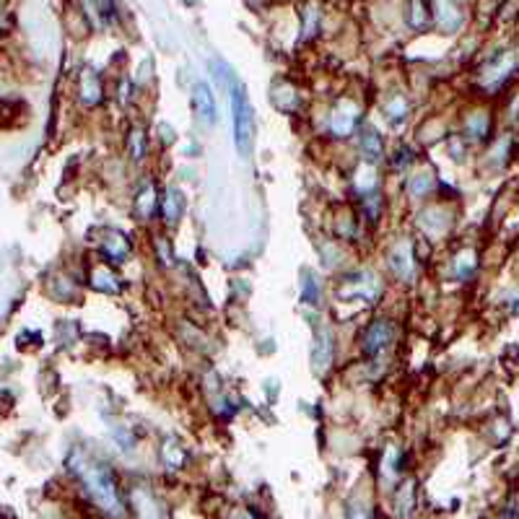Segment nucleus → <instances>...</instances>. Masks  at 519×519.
Here are the masks:
<instances>
[{
  "label": "nucleus",
  "instance_id": "nucleus-1",
  "mask_svg": "<svg viewBox=\"0 0 519 519\" xmlns=\"http://www.w3.org/2000/svg\"><path fill=\"white\" fill-rule=\"evenodd\" d=\"M73 470L81 478V483L86 486V491L91 493V498L99 504L101 511H107L109 517H122V501L117 493V480L109 473V467L91 462L86 454L78 452L73 457Z\"/></svg>",
  "mask_w": 519,
  "mask_h": 519
},
{
  "label": "nucleus",
  "instance_id": "nucleus-2",
  "mask_svg": "<svg viewBox=\"0 0 519 519\" xmlns=\"http://www.w3.org/2000/svg\"><path fill=\"white\" fill-rule=\"evenodd\" d=\"M231 119H234V143H237V151L242 156H247L252 151V141H255V119H252V107H249V99L244 94V86L234 81L231 86Z\"/></svg>",
  "mask_w": 519,
  "mask_h": 519
},
{
  "label": "nucleus",
  "instance_id": "nucleus-3",
  "mask_svg": "<svg viewBox=\"0 0 519 519\" xmlns=\"http://www.w3.org/2000/svg\"><path fill=\"white\" fill-rule=\"evenodd\" d=\"M392 343V324L387 320H377L366 327V333L361 337V346H364V353L369 358L379 356L382 351H387V346Z\"/></svg>",
  "mask_w": 519,
  "mask_h": 519
},
{
  "label": "nucleus",
  "instance_id": "nucleus-4",
  "mask_svg": "<svg viewBox=\"0 0 519 519\" xmlns=\"http://www.w3.org/2000/svg\"><path fill=\"white\" fill-rule=\"evenodd\" d=\"M193 99H195V112H197V117L203 119L206 125H213V122H216V97H213L210 86H208V84H197Z\"/></svg>",
  "mask_w": 519,
  "mask_h": 519
},
{
  "label": "nucleus",
  "instance_id": "nucleus-5",
  "mask_svg": "<svg viewBox=\"0 0 519 519\" xmlns=\"http://www.w3.org/2000/svg\"><path fill=\"white\" fill-rule=\"evenodd\" d=\"M358 148L364 153L366 161H379L382 153H384V143H382V135H379L374 128H364L361 130V138H358Z\"/></svg>",
  "mask_w": 519,
  "mask_h": 519
},
{
  "label": "nucleus",
  "instance_id": "nucleus-6",
  "mask_svg": "<svg viewBox=\"0 0 519 519\" xmlns=\"http://www.w3.org/2000/svg\"><path fill=\"white\" fill-rule=\"evenodd\" d=\"M389 268L398 273L402 281H408V278H411V275H413V257H411V249H408V244L392 249V255H389Z\"/></svg>",
  "mask_w": 519,
  "mask_h": 519
},
{
  "label": "nucleus",
  "instance_id": "nucleus-7",
  "mask_svg": "<svg viewBox=\"0 0 519 519\" xmlns=\"http://www.w3.org/2000/svg\"><path fill=\"white\" fill-rule=\"evenodd\" d=\"M353 128H356V112L353 109H337L335 115L330 117V130H333V135H337V138L351 135Z\"/></svg>",
  "mask_w": 519,
  "mask_h": 519
},
{
  "label": "nucleus",
  "instance_id": "nucleus-8",
  "mask_svg": "<svg viewBox=\"0 0 519 519\" xmlns=\"http://www.w3.org/2000/svg\"><path fill=\"white\" fill-rule=\"evenodd\" d=\"M156 208H159V197H156V190H153L151 184H148V187H146V190L138 195L135 210H138V216H141L143 221H148V218L156 213Z\"/></svg>",
  "mask_w": 519,
  "mask_h": 519
},
{
  "label": "nucleus",
  "instance_id": "nucleus-9",
  "mask_svg": "<svg viewBox=\"0 0 519 519\" xmlns=\"http://www.w3.org/2000/svg\"><path fill=\"white\" fill-rule=\"evenodd\" d=\"M81 99H84L86 104H99V101H101V86H99L97 76H94L91 70H86V73L81 76Z\"/></svg>",
  "mask_w": 519,
  "mask_h": 519
},
{
  "label": "nucleus",
  "instance_id": "nucleus-10",
  "mask_svg": "<svg viewBox=\"0 0 519 519\" xmlns=\"http://www.w3.org/2000/svg\"><path fill=\"white\" fill-rule=\"evenodd\" d=\"M91 283H94V288L107 291V293H115L119 288L117 275H115L112 271H107V268H97V271L91 273Z\"/></svg>",
  "mask_w": 519,
  "mask_h": 519
},
{
  "label": "nucleus",
  "instance_id": "nucleus-11",
  "mask_svg": "<svg viewBox=\"0 0 519 519\" xmlns=\"http://www.w3.org/2000/svg\"><path fill=\"white\" fill-rule=\"evenodd\" d=\"M182 195L177 193V190H169L166 193V197H164V218L169 221V224H174L177 218H179V213H182V200H179Z\"/></svg>",
  "mask_w": 519,
  "mask_h": 519
},
{
  "label": "nucleus",
  "instance_id": "nucleus-12",
  "mask_svg": "<svg viewBox=\"0 0 519 519\" xmlns=\"http://www.w3.org/2000/svg\"><path fill=\"white\" fill-rule=\"evenodd\" d=\"M135 504H138V517L141 519H161L156 501L148 493H135Z\"/></svg>",
  "mask_w": 519,
  "mask_h": 519
},
{
  "label": "nucleus",
  "instance_id": "nucleus-13",
  "mask_svg": "<svg viewBox=\"0 0 519 519\" xmlns=\"http://www.w3.org/2000/svg\"><path fill=\"white\" fill-rule=\"evenodd\" d=\"M304 278L306 281H302V299L306 304H317L320 302V283H317V278L309 271L304 273Z\"/></svg>",
  "mask_w": 519,
  "mask_h": 519
},
{
  "label": "nucleus",
  "instance_id": "nucleus-14",
  "mask_svg": "<svg viewBox=\"0 0 519 519\" xmlns=\"http://www.w3.org/2000/svg\"><path fill=\"white\" fill-rule=\"evenodd\" d=\"M467 135L476 138V141H483L488 135V117L486 115H473L467 119Z\"/></svg>",
  "mask_w": 519,
  "mask_h": 519
},
{
  "label": "nucleus",
  "instance_id": "nucleus-15",
  "mask_svg": "<svg viewBox=\"0 0 519 519\" xmlns=\"http://www.w3.org/2000/svg\"><path fill=\"white\" fill-rule=\"evenodd\" d=\"M473 271H476V255H473V252H462L460 257L454 260V273H457V278H470Z\"/></svg>",
  "mask_w": 519,
  "mask_h": 519
},
{
  "label": "nucleus",
  "instance_id": "nucleus-16",
  "mask_svg": "<svg viewBox=\"0 0 519 519\" xmlns=\"http://www.w3.org/2000/svg\"><path fill=\"white\" fill-rule=\"evenodd\" d=\"M107 252L115 260H117V262H122V260L130 255V244L125 242V237H119V234H112V237H109V242H107Z\"/></svg>",
  "mask_w": 519,
  "mask_h": 519
},
{
  "label": "nucleus",
  "instance_id": "nucleus-17",
  "mask_svg": "<svg viewBox=\"0 0 519 519\" xmlns=\"http://www.w3.org/2000/svg\"><path fill=\"white\" fill-rule=\"evenodd\" d=\"M429 190H431V174H418V177H413L411 182H408V193L413 197H423Z\"/></svg>",
  "mask_w": 519,
  "mask_h": 519
},
{
  "label": "nucleus",
  "instance_id": "nucleus-18",
  "mask_svg": "<svg viewBox=\"0 0 519 519\" xmlns=\"http://www.w3.org/2000/svg\"><path fill=\"white\" fill-rule=\"evenodd\" d=\"M387 115L392 122H400V119L408 115V104H405L402 99H392V101L387 104Z\"/></svg>",
  "mask_w": 519,
  "mask_h": 519
},
{
  "label": "nucleus",
  "instance_id": "nucleus-19",
  "mask_svg": "<svg viewBox=\"0 0 519 519\" xmlns=\"http://www.w3.org/2000/svg\"><path fill=\"white\" fill-rule=\"evenodd\" d=\"M130 148H133V159H143V153H146L143 130H133V141H130Z\"/></svg>",
  "mask_w": 519,
  "mask_h": 519
},
{
  "label": "nucleus",
  "instance_id": "nucleus-20",
  "mask_svg": "<svg viewBox=\"0 0 519 519\" xmlns=\"http://www.w3.org/2000/svg\"><path fill=\"white\" fill-rule=\"evenodd\" d=\"M411 23H413V26H423V3H421V0H413Z\"/></svg>",
  "mask_w": 519,
  "mask_h": 519
},
{
  "label": "nucleus",
  "instance_id": "nucleus-21",
  "mask_svg": "<svg viewBox=\"0 0 519 519\" xmlns=\"http://www.w3.org/2000/svg\"><path fill=\"white\" fill-rule=\"evenodd\" d=\"M97 6L104 19H112V13H115V0H97Z\"/></svg>",
  "mask_w": 519,
  "mask_h": 519
}]
</instances>
